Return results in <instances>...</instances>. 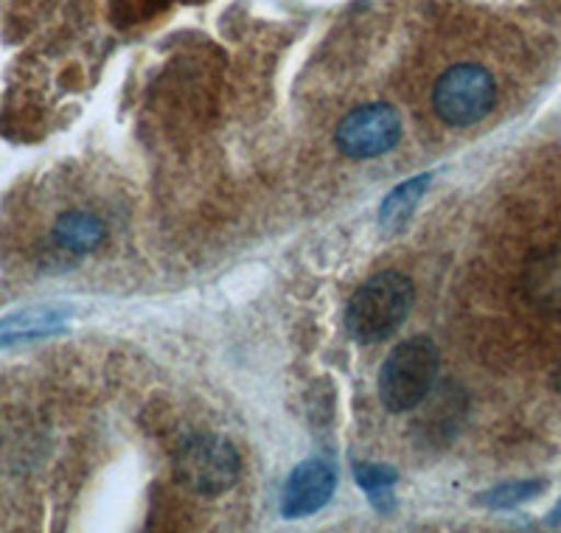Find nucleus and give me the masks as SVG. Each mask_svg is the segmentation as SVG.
Returning <instances> with one entry per match:
<instances>
[{"mask_svg": "<svg viewBox=\"0 0 561 533\" xmlns=\"http://www.w3.org/2000/svg\"><path fill=\"white\" fill-rule=\"evenodd\" d=\"M413 284L408 275L385 270L365 281L345 306V329L359 343H382L408 318Z\"/></svg>", "mask_w": 561, "mask_h": 533, "instance_id": "1", "label": "nucleus"}, {"mask_svg": "<svg viewBox=\"0 0 561 533\" xmlns=\"http://www.w3.org/2000/svg\"><path fill=\"white\" fill-rule=\"evenodd\" d=\"M438 349L430 337H413L396 345L379 371V399L390 413H410L435 387Z\"/></svg>", "mask_w": 561, "mask_h": 533, "instance_id": "2", "label": "nucleus"}, {"mask_svg": "<svg viewBox=\"0 0 561 533\" xmlns=\"http://www.w3.org/2000/svg\"><path fill=\"white\" fill-rule=\"evenodd\" d=\"M239 455L230 441L222 435H210V432H199L180 444L174 452V475H178L180 486H185L194 495H222V491L233 489L239 480Z\"/></svg>", "mask_w": 561, "mask_h": 533, "instance_id": "3", "label": "nucleus"}, {"mask_svg": "<svg viewBox=\"0 0 561 533\" xmlns=\"http://www.w3.org/2000/svg\"><path fill=\"white\" fill-rule=\"evenodd\" d=\"M494 102H497V84L489 70L472 63L444 70L433 88L435 113L453 127H472L483 121Z\"/></svg>", "mask_w": 561, "mask_h": 533, "instance_id": "4", "label": "nucleus"}, {"mask_svg": "<svg viewBox=\"0 0 561 533\" xmlns=\"http://www.w3.org/2000/svg\"><path fill=\"white\" fill-rule=\"evenodd\" d=\"M402 138V118L390 104H365L351 110L337 127V149L351 160L388 155Z\"/></svg>", "mask_w": 561, "mask_h": 533, "instance_id": "5", "label": "nucleus"}, {"mask_svg": "<svg viewBox=\"0 0 561 533\" xmlns=\"http://www.w3.org/2000/svg\"><path fill=\"white\" fill-rule=\"evenodd\" d=\"M334 486H337V475L325 461H304L298 469L289 475L287 486H284V497H280V514L287 520H300L332 500Z\"/></svg>", "mask_w": 561, "mask_h": 533, "instance_id": "6", "label": "nucleus"}, {"mask_svg": "<svg viewBox=\"0 0 561 533\" xmlns=\"http://www.w3.org/2000/svg\"><path fill=\"white\" fill-rule=\"evenodd\" d=\"M419 416H415V435L427 446H438L453 441L458 427L463 424L466 416V394L455 385H440L438 390H430L419 401Z\"/></svg>", "mask_w": 561, "mask_h": 533, "instance_id": "7", "label": "nucleus"}, {"mask_svg": "<svg viewBox=\"0 0 561 533\" xmlns=\"http://www.w3.org/2000/svg\"><path fill=\"white\" fill-rule=\"evenodd\" d=\"M519 290L536 311L561 318V245L536 250L525 261Z\"/></svg>", "mask_w": 561, "mask_h": 533, "instance_id": "8", "label": "nucleus"}, {"mask_svg": "<svg viewBox=\"0 0 561 533\" xmlns=\"http://www.w3.org/2000/svg\"><path fill=\"white\" fill-rule=\"evenodd\" d=\"M73 311L62 304H37L0 318V345H18L62 334Z\"/></svg>", "mask_w": 561, "mask_h": 533, "instance_id": "9", "label": "nucleus"}, {"mask_svg": "<svg viewBox=\"0 0 561 533\" xmlns=\"http://www.w3.org/2000/svg\"><path fill=\"white\" fill-rule=\"evenodd\" d=\"M104 241V223L88 211H68L54 225V245L59 253L84 256Z\"/></svg>", "mask_w": 561, "mask_h": 533, "instance_id": "10", "label": "nucleus"}, {"mask_svg": "<svg viewBox=\"0 0 561 533\" xmlns=\"http://www.w3.org/2000/svg\"><path fill=\"white\" fill-rule=\"evenodd\" d=\"M430 180H433L430 174H419V178L404 180V183H399L390 191L388 197H385L382 208H379V225H382V230H388V234L402 230V225L410 219L419 200L424 197Z\"/></svg>", "mask_w": 561, "mask_h": 533, "instance_id": "11", "label": "nucleus"}, {"mask_svg": "<svg viewBox=\"0 0 561 533\" xmlns=\"http://www.w3.org/2000/svg\"><path fill=\"white\" fill-rule=\"evenodd\" d=\"M548 489V483L545 480H511V483H500L494 489L483 491L478 497L480 506L485 508H497V511H505V508H517L523 502L534 500L542 491Z\"/></svg>", "mask_w": 561, "mask_h": 533, "instance_id": "12", "label": "nucleus"}, {"mask_svg": "<svg viewBox=\"0 0 561 533\" xmlns=\"http://www.w3.org/2000/svg\"><path fill=\"white\" fill-rule=\"evenodd\" d=\"M357 483L368 491V495H382L388 486H393L396 483V472L388 469V466L365 464V466H357Z\"/></svg>", "mask_w": 561, "mask_h": 533, "instance_id": "13", "label": "nucleus"}, {"mask_svg": "<svg viewBox=\"0 0 561 533\" xmlns=\"http://www.w3.org/2000/svg\"><path fill=\"white\" fill-rule=\"evenodd\" d=\"M550 382H553L556 394L561 396V362H559V365H556V371H553V376H550Z\"/></svg>", "mask_w": 561, "mask_h": 533, "instance_id": "14", "label": "nucleus"}, {"mask_svg": "<svg viewBox=\"0 0 561 533\" xmlns=\"http://www.w3.org/2000/svg\"><path fill=\"white\" fill-rule=\"evenodd\" d=\"M550 522H553V525H556V522H561V502H559V508H556L553 514H550Z\"/></svg>", "mask_w": 561, "mask_h": 533, "instance_id": "15", "label": "nucleus"}]
</instances>
